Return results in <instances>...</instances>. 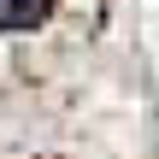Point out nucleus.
Instances as JSON below:
<instances>
[{
    "label": "nucleus",
    "instance_id": "obj_1",
    "mask_svg": "<svg viewBox=\"0 0 159 159\" xmlns=\"http://www.w3.org/2000/svg\"><path fill=\"white\" fill-rule=\"evenodd\" d=\"M53 12V0H0V30H35Z\"/></svg>",
    "mask_w": 159,
    "mask_h": 159
}]
</instances>
